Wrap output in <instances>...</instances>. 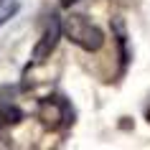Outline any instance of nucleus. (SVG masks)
I'll return each instance as SVG.
<instances>
[{
  "instance_id": "nucleus-1",
  "label": "nucleus",
  "mask_w": 150,
  "mask_h": 150,
  "mask_svg": "<svg viewBox=\"0 0 150 150\" xmlns=\"http://www.w3.org/2000/svg\"><path fill=\"white\" fill-rule=\"evenodd\" d=\"M64 36L74 43V46H79L81 51H89V54H94L99 48L104 46V33L102 28L97 23H92L87 16H81V13H69V16L64 18Z\"/></svg>"
},
{
  "instance_id": "nucleus-2",
  "label": "nucleus",
  "mask_w": 150,
  "mask_h": 150,
  "mask_svg": "<svg viewBox=\"0 0 150 150\" xmlns=\"http://www.w3.org/2000/svg\"><path fill=\"white\" fill-rule=\"evenodd\" d=\"M36 120L41 122L43 130L48 132H59V130H66V127L74 122V110L66 97L61 94H51L43 97L36 107Z\"/></svg>"
},
{
  "instance_id": "nucleus-3",
  "label": "nucleus",
  "mask_w": 150,
  "mask_h": 150,
  "mask_svg": "<svg viewBox=\"0 0 150 150\" xmlns=\"http://www.w3.org/2000/svg\"><path fill=\"white\" fill-rule=\"evenodd\" d=\"M64 36V21L56 13H51L43 25V33H41V38L36 41V46H33V54H31V61L33 64H43L46 59H51V54L56 51L59 46V41Z\"/></svg>"
},
{
  "instance_id": "nucleus-4",
  "label": "nucleus",
  "mask_w": 150,
  "mask_h": 150,
  "mask_svg": "<svg viewBox=\"0 0 150 150\" xmlns=\"http://www.w3.org/2000/svg\"><path fill=\"white\" fill-rule=\"evenodd\" d=\"M112 38L117 43V56H120V76L125 74L127 64H130V54H127V31H125V23L115 18L112 21Z\"/></svg>"
},
{
  "instance_id": "nucleus-5",
  "label": "nucleus",
  "mask_w": 150,
  "mask_h": 150,
  "mask_svg": "<svg viewBox=\"0 0 150 150\" xmlns=\"http://www.w3.org/2000/svg\"><path fill=\"white\" fill-rule=\"evenodd\" d=\"M23 110L13 102H0V132L8 130V127H16L18 122H23Z\"/></svg>"
},
{
  "instance_id": "nucleus-6",
  "label": "nucleus",
  "mask_w": 150,
  "mask_h": 150,
  "mask_svg": "<svg viewBox=\"0 0 150 150\" xmlns=\"http://www.w3.org/2000/svg\"><path fill=\"white\" fill-rule=\"evenodd\" d=\"M18 8H21V5H18L16 0H13V3H10V0H8V3H3V8H0V25H5V23H8L10 18L18 13Z\"/></svg>"
},
{
  "instance_id": "nucleus-7",
  "label": "nucleus",
  "mask_w": 150,
  "mask_h": 150,
  "mask_svg": "<svg viewBox=\"0 0 150 150\" xmlns=\"http://www.w3.org/2000/svg\"><path fill=\"white\" fill-rule=\"evenodd\" d=\"M59 3H61V8H71V5H76L79 0H59Z\"/></svg>"
},
{
  "instance_id": "nucleus-8",
  "label": "nucleus",
  "mask_w": 150,
  "mask_h": 150,
  "mask_svg": "<svg viewBox=\"0 0 150 150\" xmlns=\"http://www.w3.org/2000/svg\"><path fill=\"white\" fill-rule=\"evenodd\" d=\"M145 120H148V122H150V107H148V110H145Z\"/></svg>"
}]
</instances>
